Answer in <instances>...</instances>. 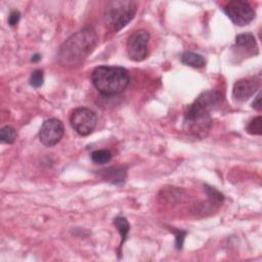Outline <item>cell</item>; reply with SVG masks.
I'll list each match as a JSON object with an SVG mask.
<instances>
[{"label": "cell", "instance_id": "cell-1", "mask_svg": "<svg viewBox=\"0 0 262 262\" xmlns=\"http://www.w3.org/2000/svg\"><path fill=\"white\" fill-rule=\"evenodd\" d=\"M222 101V95L216 90L201 93L189 106L185 117V129L196 137H205L211 128V112Z\"/></svg>", "mask_w": 262, "mask_h": 262}, {"label": "cell", "instance_id": "cell-2", "mask_svg": "<svg viewBox=\"0 0 262 262\" xmlns=\"http://www.w3.org/2000/svg\"><path fill=\"white\" fill-rule=\"evenodd\" d=\"M98 37L92 27H86L66 40L59 51V62L65 68L75 69L84 64L94 51Z\"/></svg>", "mask_w": 262, "mask_h": 262}, {"label": "cell", "instance_id": "cell-3", "mask_svg": "<svg viewBox=\"0 0 262 262\" xmlns=\"http://www.w3.org/2000/svg\"><path fill=\"white\" fill-rule=\"evenodd\" d=\"M93 86L104 95L119 94L129 84L130 76L126 69L116 66H100L91 74Z\"/></svg>", "mask_w": 262, "mask_h": 262}, {"label": "cell", "instance_id": "cell-4", "mask_svg": "<svg viewBox=\"0 0 262 262\" xmlns=\"http://www.w3.org/2000/svg\"><path fill=\"white\" fill-rule=\"evenodd\" d=\"M137 10V3L133 0H113L106 4L104 22L112 32L122 30L133 20Z\"/></svg>", "mask_w": 262, "mask_h": 262}, {"label": "cell", "instance_id": "cell-5", "mask_svg": "<svg viewBox=\"0 0 262 262\" xmlns=\"http://www.w3.org/2000/svg\"><path fill=\"white\" fill-rule=\"evenodd\" d=\"M223 10L232 22L240 27L249 25L255 18V10L251 4L242 0H234L228 2Z\"/></svg>", "mask_w": 262, "mask_h": 262}, {"label": "cell", "instance_id": "cell-6", "mask_svg": "<svg viewBox=\"0 0 262 262\" xmlns=\"http://www.w3.org/2000/svg\"><path fill=\"white\" fill-rule=\"evenodd\" d=\"M71 125L81 136H87L95 129L97 124L96 114L87 108L76 109L70 118Z\"/></svg>", "mask_w": 262, "mask_h": 262}, {"label": "cell", "instance_id": "cell-7", "mask_svg": "<svg viewBox=\"0 0 262 262\" xmlns=\"http://www.w3.org/2000/svg\"><path fill=\"white\" fill-rule=\"evenodd\" d=\"M150 34L145 30H137L131 34L127 40V53L129 58L134 62H142L149 54Z\"/></svg>", "mask_w": 262, "mask_h": 262}, {"label": "cell", "instance_id": "cell-8", "mask_svg": "<svg viewBox=\"0 0 262 262\" xmlns=\"http://www.w3.org/2000/svg\"><path fill=\"white\" fill-rule=\"evenodd\" d=\"M64 134V124L62 121L53 118L43 122L39 130V139L46 146H54L61 141Z\"/></svg>", "mask_w": 262, "mask_h": 262}, {"label": "cell", "instance_id": "cell-9", "mask_svg": "<svg viewBox=\"0 0 262 262\" xmlns=\"http://www.w3.org/2000/svg\"><path fill=\"white\" fill-rule=\"evenodd\" d=\"M233 51L236 57L247 59L258 54V45L256 39L251 33H243L236 37Z\"/></svg>", "mask_w": 262, "mask_h": 262}, {"label": "cell", "instance_id": "cell-10", "mask_svg": "<svg viewBox=\"0 0 262 262\" xmlns=\"http://www.w3.org/2000/svg\"><path fill=\"white\" fill-rule=\"evenodd\" d=\"M260 86V82L255 78L241 79L237 81L233 88V96L238 102H245L255 94Z\"/></svg>", "mask_w": 262, "mask_h": 262}, {"label": "cell", "instance_id": "cell-11", "mask_svg": "<svg viewBox=\"0 0 262 262\" xmlns=\"http://www.w3.org/2000/svg\"><path fill=\"white\" fill-rule=\"evenodd\" d=\"M182 63L190 66L192 68H196V69H201L203 68L206 61L205 59L199 55V54H195V53H191V52H187L182 56Z\"/></svg>", "mask_w": 262, "mask_h": 262}, {"label": "cell", "instance_id": "cell-12", "mask_svg": "<svg viewBox=\"0 0 262 262\" xmlns=\"http://www.w3.org/2000/svg\"><path fill=\"white\" fill-rule=\"evenodd\" d=\"M114 225L116 226V228L118 229V232L121 236V242H120V246H119V250L121 251L123 245L127 239L129 229H130V225H129V222L127 221V219L125 217H122V216H117L116 218L114 219ZM120 251H119V255H121Z\"/></svg>", "mask_w": 262, "mask_h": 262}, {"label": "cell", "instance_id": "cell-13", "mask_svg": "<svg viewBox=\"0 0 262 262\" xmlns=\"http://www.w3.org/2000/svg\"><path fill=\"white\" fill-rule=\"evenodd\" d=\"M103 172V175L106 176V175H109L108 178L106 179H109V182L113 183V184H121L124 182L125 179V176H126V173L123 169H109V170H106V171H102Z\"/></svg>", "mask_w": 262, "mask_h": 262}, {"label": "cell", "instance_id": "cell-14", "mask_svg": "<svg viewBox=\"0 0 262 262\" xmlns=\"http://www.w3.org/2000/svg\"><path fill=\"white\" fill-rule=\"evenodd\" d=\"M90 157L93 163L103 165V164H107L112 160L113 155L109 150H97L94 151Z\"/></svg>", "mask_w": 262, "mask_h": 262}, {"label": "cell", "instance_id": "cell-15", "mask_svg": "<svg viewBox=\"0 0 262 262\" xmlns=\"http://www.w3.org/2000/svg\"><path fill=\"white\" fill-rule=\"evenodd\" d=\"M16 138V132L11 126H5L0 130V140L3 143H13Z\"/></svg>", "mask_w": 262, "mask_h": 262}, {"label": "cell", "instance_id": "cell-16", "mask_svg": "<svg viewBox=\"0 0 262 262\" xmlns=\"http://www.w3.org/2000/svg\"><path fill=\"white\" fill-rule=\"evenodd\" d=\"M247 131L250 134L253 135H261L262 134V119L261 116L254 118L248 125Z\"/></svg>", "mask_w": 262, "mask_h": 262}, {"label": "cell", "instance_id": "cell-17", "mask_svg": "<svg viewBox=\"0 0 262 262\" xmlns=\"http://www.w3.org/2000/svg\"><path fill=\"white\" fill-rule=\"evenodd\" d=\"M44 82V75L41 70H36L31 74L30 77V85L34 88H39L42 86Z\"/></svg>", "mask_w": 262, "mask_h": 262}, {"label": "cell", "instance_id": "cell-18", "mask_svg": "<svg viewBox=\"0 0 262 262\" xmlns=\"http://www.w3.org/2000/svg\"><path fill=\"white\" fill-rule=\"evenodd\" d=\"M21 20V12L19 10H12L8 16V24L10 27H15Z\"/></svg>", "mask_w": 262, "mask_h": 262}, {"label": "cell", "instance_id": "cell-19", "mask_svg": "<svg viewBox=\"0 0 262 262\" xmlns=\"http://www.w3.org/2000/svg\"><path fill=\"white\" fill-rule=\"evenodd\" d=\"M186 235H187V232H183V231H178L176 233V248L178 250H180V249L183 248Z\"/></svg>", "mask_w": 262, "mask_h": 262}, {"label": "cell", "instance_id": "cell-20", "mask_svg": "<svg viewBox=\"0 0 262 262\" xmlns=\"http://www.w3.org/2000/svg\"><path fill=\"white\" fill-rule=\"evenodd\" d=\"M252 107H253V109H255L259 112L261 111V94L260 93L255 97V100L252 104Z\"/></svg>", "mask_w": 262, "mask_h": 262}, {"label": "cell", "instance_id": "cell-21", "mask_svg": "<svg viewBox=\"0 0 262 262\" xmlns=\"http://www.w3.org/2000/svg\"><path fill=\"white\" fill-rule=\"evenodd\" d=\"M40 60H41V56H39V55H35V56H33V57H32V60H31V61L35 63V62H38V61H40Z\"/></svg>", "mask_w": 262, "mask_h": 262}]
</instances>
